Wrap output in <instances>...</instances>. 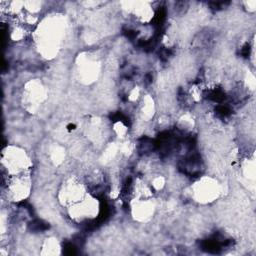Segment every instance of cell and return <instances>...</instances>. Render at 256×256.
<instances>
[{
    "instance_id": "obj_1",
    "label": "cell",
    "mask_w": 256,
    "mask_h": 256,
    "mask_svg": "<svg viewBox=\"0 0 256 256\" xmlns=\"http://www.w3.org/2000/svg\"><path fill=\"white\" fill-rule=\"evenodd\" d=\"M64 33L65 25L59 18H48L39 23L36 41L41 54L45 57H53L57 54Z\"/></svg>"
},
{
    "instance_id": "obj_2",
    "label": "cell",
    "mask_w": 256,
    "mask_h": 256,
    "mask_svg": "<svg viewBox=\"0 0 256 256\" xmlns=\"http://www.w3.org/2000/svg\"><path fill=\"white\" fill-rule=\"evenodd\" d=\"M32 161L27 152L17 146H7L2 152V168L7 176L30 174Z\"/></svg>"
},
{
    "instance_id": "obj_3",
    "label": "cell",
    "mask_w": 256,
    "mask_h": 256,
    "mask_svg": "<svg viewBox=\"0 0 256 256\" xmlns=\"http://www.w3.org/2000/svg\"><path fill=\"white\" fill-rule=\"evenodd\" d=\"M101 206L99 200L89 193L83 199L68 207L70 218L77 223H85L94 220L99 216Z\"/></svg>"
},
{
    "instance_id": "obj_4",
    "label": "cell",
    "mask_w": 256,
    "mask_h": 256,
    "mask_svg": "<svg viewBox=\"0 0 256 256\" xmlns=\"http://www.w3.org/2000/svg\"><path fill=\"white\" fill-rule=\"evenodd\" d=\"M88 194L87 184L76 177L66 179L58 191V199L62 205L69 207L83 199Z\"/></svg>"
},
{
    "instance_id": "obj_5",
    "label": "cell",
    "mask_w": 256,
    "mask_h": 256,
    "mask_svg": "<svg viewBox=\"0 0 256 256\" xmlns=\"http://www.w3.org/2000/svg\"><path fill=\"white\" fill-rule=\"evenodd\" d=\"M193 198L201 203H209L214 201L220 194L221 188L217 180L211 177H203L199 179L192 187Z\"/></svg>"
},
{
    "instance_id": "obj_6",
    "label": "cell",
    "mask_w": 256,
    "mask_h": 256,
    "mask_svg": "<svg viewBox=\"0 0 256 256\" xmlns=\"http://www.w3.org/2000/svg\"><path fill=\"white\" fill-rule=\"evenodd\" d=\"M6 189L8 192V198L12 201L19 202L26 199L31 191L30 174L8 176Z\"/></svg>"
},
{
    "instance_id": "obj_7",
    "label": "cell",
    "mask_w": 256,
    "mask_h": 256,
    "mask_svg": "<svg viewBox=\"0 0 256 256\" xmlns=\"http://www.w3.org/2000/svg\"><path fill=\"white\" fill-rule=\"evenodd\" d=\"M134 200L131 206L132 215L139 221L149 220L155 212V203L152 201L151 197H137Z\"/></svg>"
},
{
    "instance_id": "obj_8",
    "label": "cell",
    "mask_w": 256,
    "mask_h": 256,
    "mask_svg": "<svg viewBox=\"0 0 256 256\" xmlns=\"http://www.w3.org/2000/svg\"><path fill=\"white\" fill-rule=\"evenodd\" d=\"M24 97L28 105L37 106L45 99L44 87L37 81H31L25 86Z\"/></svg>"
},
{
    "instance_id": "obj_9",
    "label": "cell",
    "mask_w": 256,
    "mask_h": 256,
    "mask_svg": "<svg viewBox=\"0 0 256 256\" xmlns=\"http://www.w3.org/2000/svg\"><path fill=\"white\" fill-rule=\"evenodd\" d=\"M98 63L96 60L91 58H84L79 64V73L86 81H93V78L97 77L98 74Z\"/></svg>"
},
{
    "instance_id": "obj_10",
    "label": "cell",
    "mask_w": 256,
    "mask_h": 256,
    "mask_svg": "<svg viewBox=\"0 0 256 256\" xmlns=\"http://www.w3.org/2000/svg\"><path fill=\"white\" fill-rule=\"evenodd\" d=\"M43 251L41 252L42 254H48V255H53V254H58L60 250V246L57 242L56 239L54 238H49L46 239L43 246H42Z\"/></svg>"
}]
</instances>
